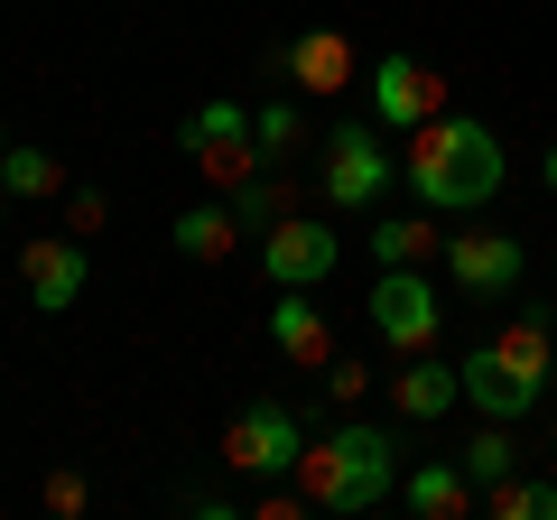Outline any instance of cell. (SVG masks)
<instances>
[{
    "mask_svg": "<svg viewBox=\"0 0 557 520\" xmlns=\"http://www.w3.org/2000/svg\"><path fill=\"white\" fill-rule=\"evenodd\" d=\"M409 446H399V428L391 419H335V428H317V437L298 446V493H307V511H325V520H372L381 502L399 493V474H409Z\"/></svg>",
    "mask_w": 557,
    "mask_h": 520,
    "instance_id": "cell-1",
    "label": "cell"
},
{
    "mask_svg": "<svg viewBox=\"0 0 557 520\" xmlns=\"http://www.w3.org/2000/svg\"><path fill=\"white\" fill-rule=\"evenodd\" d=\"M502 177H511L502 131H493V121H474V112H437L428 131H409V159H399L409 205H428V214H446V223L483 214V205L502 196Z\"/></svg>",
    "mask_w": 557,
    "mask_h": 520,
    "instance_id": "cell-2",
    "label": "cell"
},
{
    "mask_svg": "<svg viewBox=\"0 0 557 520\" xmlns=\"http://www.w3.org/2000/svg\"><path fill=\"white\" fill-rule=\"evenodd\" d=\"M391 177H399V159H391V131H381L372 112L335 121V131L317 140V205L325 214H381Z\"/></svg>",
    "mask_w": 557,
    "mask_h": 520,
    "instance_id": "cell-3",
    "label": "cell"
},
{
    "mask_svg": "<svg viewBox=\"0 0 557 520\" xmlns=\"http://www.w3.org/2000/svg\"><path fill=\"white\" fill-rule=\"evenodd\" d=\"M362 317H372V335L391 344V354H428V344L446 335V298H437V280H428V260H391L372 280V298H362Z\"/></svg>",
    "mask_w": 557,
    "mask_h": 520,
    "instance_id": "cell-4",
    "label": "cell"
},
{
    "mask_svg": "<svg viewBox=\"0 0 557 520\" xmlns=\"http://www.w3.org/2000/svg\"><path fill=\"white\" fill-rule=\"evenodd\" d=\"M177 149L196 159V177L214 186V196H233L251 168H270L260 159V140H251V112H242L233 94H214V102H196V112L177 121Z\"/></svg>",
    "mask_w": 557,
    "mask_h": 520,
    "instance_id": "cell-5",
    "label": "cell"
},
{
    "mask_svg": "<svg viewBox=\"0 0 557 520\" xmlns=\"http://www.w3.org/2000/svg\"><path fill=\"white\" fill-rule=\"evenodd\" d=\"M362 102H372V121L391 140H409V131H428L437 112H456V102H446V75L428 57H399V47L362 65Z\"/></svg>",
    "mask_w": 557,
    "mask_h": 520,
    "instance_id": "cell-6",
    "label": "cell"
},
{
    "mask_svg": "<svg viewBox=\"0 0 557 520\" xmlns=\"http://www.w3.org/2000/svg\"><path fill=\"white\" fill-rule=\"evenodd\" d=\"M298 446H307V428H298L288 400H242L233 428H223V465L242 483H288L298 474Z\"/></svg>",
    "mask_w": 557,
    "mask_h": 520,
    "instance_id": "cell-7",
    "label": "cell"
},
{
    "mask_svg": "<svg viewBox=\"0 0 557 520\" xmlns=\"http://www.w3.org/2000/svg\"><path fill=\"white\" fill-rule=\"evenodd\" d=\"M437 270L456 298H511L520 270H530V251H520V233H502V223H465V233L437 242Z\"/></svg>",
    "mask_w": 557,
    "mask_h": 520,
    "instance_id": "cell-8",
    "label": "cell"
},
{
    "mask_svg": "<svg viewBox=\"0 0 557 520\" xmlns=\"http://www.w3.org/2000/svg\"><path fill=\"white\" fill-rule=\"evenodd\" d=\"M20 288H28L38 317L84 307V288H94V242H84V233H28L20 242Z\"/></svg>",
    "mask_w": 557,
    "mask_h": 520,
    "instance_id": "cell-9",
    "label": "cell"
},
{
    "mask_svg": "<svg viewBox=\"0 0 557 520\" xmlns=\"http://www.w3.org/2000/svg\"><path fill=\"white\" fill-rule=\"evenodd\" d=\"M335 260H344V233L317 223V214H288V223L260 233V280H270V288H325V280H335Z\"/></svg>",
    "mask_w": 557,
    "mask_h": 520,
    "instance_id": "cell-10",
    "label": "cell"
},
{
    "mask_svg": "<svg viewBox=\"0 0 557 520\" xmlns=\"http://www.w3.org/2000/svg\"><path fill=\"white\" fill-rule=\"evenodd\" d=\"M446 409H465V362H446L437 344H428V354H399V372H391V419H399V428H437Z\"/></svg>",
    "mask_w": 557,
    "mask_h": 520,
    "instance_id": "cell-11",
    "label": "cell"
},
{
    "mask_svg": "<svg viewBox=\"0 0 557 520\" xmlns=\"http://www.w3.org/2000/svg\"><path fill=\"white\" fill-rule=\"evenodd\" d=\"M399 511L409 520H465V511H483V493H474V474L456 456H418L399 474Z\"/></svg>",
    "mask_w": 557,
    "mask_h": 520,
    "instance_id": "cell-12",
    "label": "cell"
},
{
    "mask_svg": "<svg viewBox=\"0 0 557 520\" xmlns=\"http://www.w3.org/2000/svg\"><path fill=\"white\" fill-rule=\"evenodd\" d=\"M465 409L474 419H539V381H520L493 344H465Z\"/></svg>",
    "mask_w": 557,
    "mask_h": 520,
    "instance_id": "cell-13",
    "label": "cell"
},
{
    "mask_svg": "<svg viewBox=\"0 0 557 520\" xmlns=\"http://www.w3.org/2000/svg\"><path fill=\"white\" fill-rule=\"evenodd\" d=\"M270 344H278V362H298V372H325V362H335V325H325L317 288H278Z\"/></svg>",
    "mask_w": 557,
    "mask_h": 520,
    "instance_id": "cell-14",
    "label": "cell"
},
{
    "mask_svg": "<svg viewBox=\"0 0 557 520\" xmlns=\"http://www.w3.org/2000/svg\"><path fill=\"white\" fill-rule=\"evenodd\" d=\"M288 84H307V94H354L362 84V57H354V38L344 28H307V38H288Z\"/></svg>",
    "mask_w": 557,
    "mask_h": 520,
    "instance_id": "cell-15",
    "label": "cell"
},
{
    "mask_svg": "<svg viewBox=\"0 0 557 520\" xmlns=\"http://www.w3.org/2000/svg\"><path fill=\"white\" fill-rule=\"evenodd\" d=\"M168 251H177V260H196V270L233 260V251H242V214H233V196H205V205H186V214L168 223Z\"/></svg>",
    "mask_w": 557,
    "mask_h": 520,
    "instance_id": "cell-16",
    "label": "cell"
},
{
    "mask_svg": "<svg viewBox=\"0 0 557 520\" xmlns=\"http://www.w3.org/2000/svg\"><path fill=\"white\" fill-rule=\"evenodd\" d=\"M465 474H474V493H493L502 474H520V465H530V437H520V419H483L474 437H465Z\"/></svg>",
    "mask_w": 557,
    "mask_h": 520,
    "instance_id": "cell-17",
    "label": "cell"
},
{
    "mask_svg": "<svg viewBox=\"0 0 557 520\" xmlns=\"http://www.w3.org/2000/svg\"><path fill=\"white\" fill-rule=\"evenodd\" d=\"M0 196L10 205H38V196H65V159L38 140H0Z\"/></svg>",
    "mask_w": 557,
    "mask_h": 520,
    "instance_id": "cell-18",
    "label": "cell"
},
{
    "mask_svg": "<svg viewBox=\"0 0 557 520\" xmlns=\"http://www.w3.org/2000/svg\"><path fill=\"white\" fill-rule=\"evenodd\" d=\"M437 223L446 214H428V205H418V214H372V233H362V251L381 260V270H391V260H437Z\"/></svg>",
    "mask_w": 557,
    "mask_h": 520,
    "instance_id": "cell-19",
    "label": "cell"
},
{
    "mask_svg": "<svg viewBox=\"0 0 557 520\" xmlns=\"http://www.w3.org/2000/svg\"><path fill=\"white\" fill-rule=\"evenodd\" d=\"M233 214H242V233H270V223H288L298 214V177H288V168H251V177L233 186Z\"/></svg>",
    "mask_w": 557,
    "mask_h": 520,
    "instance_id": "cell-20",
    "label": "cell"
},
{
    "mask_svg": "<svg viewBox=\"0 0 557 520\" xmlns=\"http://www.w3.org/2000/svg\"><path fill=\"white\" fill-rule=\"evenodd\" d=\"M493 354L511 362L520 381H539V391H548V381H557V335H548V325H539V317H511V325H502V335H493Z\"/></svg>",
    "mask_w": 557,
    "mask_h": 520,
    "instance_id": "cell-21",
    "label": "cell"
},
{
    "mask_svg": "<svg viewBox=\"0 0 557 520\" xmlns=\"http://www.w3.org/2000/svg\"><path fill=\"white\" fill-rule=\"evenodd\" d=\"M483 511L493 520H557V474H530V465H520V474H502L493 493H483Z\"/></svg>",
    "mask_w": 557,
    "mask_h": 520,
    "instance_id": "cell-22",
    "label": "cell"
},
{
    "mask_svg": "<svg viewBox=\"0 0 557 520\" xmlns=\"http://www.w3.org/2000/svg\"><path fill=\"white\" fill-rule=\"evenodd\" d=\"M251 140H260V159H278V168H288V159L307 149V102H298V94L260 102V112H251Z\"/></svg>",
    "mask_w": 557,
    "mask_h": 520,
    "instance_id": "cell-23",
    "label": "cell"
},
{
    "mask_svg": "<svg viewBox=\"0 0 557 520\" xmlns=\"http://www.w3.org/2000/svg\"><path fill=\"white\" fill-rule=\"evenodd\" d=\"M38 502H47V511H65V520H75V511H94V483H84L75 465H57V474L38 483Z\"/></svg>",
    "mask_w": 557,
    "mask_h": 520,
    "instance_id": "cell-24",
    "label": "cell"
},
{
    "mask_svg": "<svg viewBox=\"0 0 557 520\" xmlns=\"http://www.w3.org/2000/svg\"><path fill=\"white\" fill-rule=\"evenodd\" d=\"M317 391H325V400H335V409H354L362 391H372V372H362V362H344V354H335V362H325V372H317Z\"/></svg>",
    "mask_w": 557,
    "mask_h": 520,
    "instance_id": "cell-25",
    "label": "cell"
},
{
    "mask_svg": "<svg viewBox=\"0 0 557 520\" xmlns=\"http://www.w3.org/2000/svg\"><path fill=\"white\" fill-rule=\"evenodd\" d=\"M102 214H112V205H102V186H65V233L94 242V233H102Z\"/></svg>",
    "mask_w": 557,
    "mask_h": 520,
    "instance_id": "cell-26",
    "label": "cell"
},
{
    "mask_svg": "<svg viewBox=\"0 0 557 520\" xmlns=\"http://www.w3.org/2000/svg\"><path fill=\"white\" fill-rule=\"evenodd\" d=\"M539 186H548V196H557V140H548V159H539Z\"/></svg>",
    "mask_w": 557,
    "mask_h": 520,
    "instance_id": "cell-27",
    "label": "cell"
},
{
    "mask_svg": "<svg viewBox=\"0 0 557 520\" xmlns=\"http://www.w3.org/2000/svg\"><path fill=\"white\" fill-rule=\"evenodd\" d=\"M548 465H557V419H548Z\"/></svg>",
    "mask_w": 557,
    "mask_h": 520,
    "instance_id": "cell-28",
    "label": "cell"
},
{
    "mask_svg": "<svg viewBox=\"0 0 557 520\" xmlns=\"http://www.w3.org/2000/svg\"><path fill=\"white\" fill-rule=\"evenodd\" d=\"M548 270H557V251H548Z\"/></svg>",
    "mask_w": 557,
    "mask_h": 520,
    "instance_id": "cell-29",
    "label": "cell"
}]
</instances>
